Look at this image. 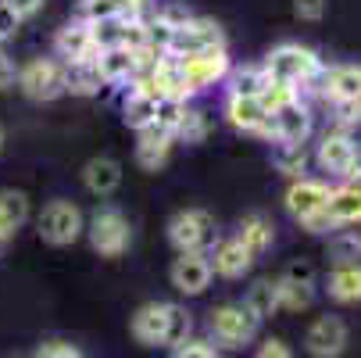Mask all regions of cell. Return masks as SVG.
Here are the masks:
<instances>
[{
	"mask_svg": "<svg viewBox=\"0 0 361 358\" xmlns=\"http://www.w3.org/2000/svg\"><path fill=\"white\" fill-rule=\"evenodd\" d=\"M269 72V79L286 83V86H304V83H319L322 76V58L315 54L312 47H300V43H279L276 50H269V58L262 65Z\"/></svg>",
	"mask_w": 361,
	"mask_h": 358,
	"instance_id": "6da1fadb",
	"label": "cell"
},
{
	"mask_svg": "<svg viewBox=\"0 0 361 358\" xmlns=\"http://www.w3.org/2000/svg\"><path fill=\"white\" fill-rule=\"evenodd\" d=\"M169 240L179 254H204L215 247V219L204 208H183L169 219Z\"/></svg>",
	"mask_w": 361,
	"mask_h": 358,
	"instance_id": "7a4b0ae2",
	"label": "cell"
},
{
	"mask_svg": "<svg viewBox=\"0 0 361 358\" xmlns=\"http://www.w3.org/2000/svg\"><path fill=\"white\" fill-rule=\"evenodd\" d=\"M257 326H262V319H257L243 301H229V304H219V309L212 312L208 319V330L219 344L226 347H243L257 337Z\"/></svg>",
	"mask_w": 361,
	"mask_h": 358,
	"instance_id": "3957f363",
	"label": "cell"
},
{
	"mask_svg": "<svg viewBox=\"0 0 361 358\" xmlns=\"http://www.w3.org/2000/svg\"><path fill=\"white\" fill-rule=\"evenodd\" d=\"M82 233L90 237L93 251L104 254V258H118V254L129 247V237H133L129 233V222H126V215L118 208H97L90 215V222H86Z\"/></svg>",
	"mask_w": 361,
	"mask_h": 358,
	"instance_id": "277c9868",
	"label": "cell"
},
{
	"mask_svg": "<svg viewBox=\"0 0 361 358\" xmlns=\"http://www.w3.org/2000/svg\"><path fill=\"white\" fill-rule=\"evenodd\" d=\"M36 226H39V237H43L47 244H54V247L75 244V240L82 237V229H86L79 204H72V201H50L47 208L39 212Z\"/></svg>",
	"mask_w": 361,
	"mask_h": 358,
	"instance_id": "5b68a950",
	"label": "cell"
},
{
	"mask_svg": "<svg viewBox=\"0 0 361 358\" xmlns=\"http://www.w3.org/2000/svg\"><path fill=\"white\" fill-rule=\"evenodd\" d=\"M319 165L329 176H343L347 183H361V158H357V143L350 140V133H326L319 143Z\"/></svg>",
	"mask_w": 361,
	"mask_h": 358,
	"instance_id": "8992f818",
	"label": "cell"
},
{
	"mask_svg": "<svg viewBox=\"0 0 361 358\" xmlns=\"http://www.w3.org/2000/svg\"><path fill=\"white\" fill-rule=\"evenodd\" d=\"M219 47H226V36H222L219 22H212V18H190L186 25H179L172 32L169 58H193V54L219 50Z\"/></svg>",
	"mask_w": 361,
	"mask_h": 358,
	"instance_id": "52a82bcc",
	"label": "cell"
},
{
	"mask_svg": "<svg viewBox=\"0 0 361 358\" xmlns=\"http://www.w3.org/2000/svg\"><path fill=\"white\" fill-rule=\"evenodd\" d=\"M18 90L32 100H54L65 93V65L54 58H32L18 68Z\"/></svg>",
	"mask_w": 361,
	"mask_h": 358,
	"instance_id": "ba28073f",
	"label": "cell"
},
{
	"mask_svg": "<svg viewBox=\"0 0 361 358\" xmlns=\"http://www.w3.org/2000/svg\"><path fill=\"white\" fill-rule=\"evenodd\" d=\"M176 61H179V68H183V76H186L193 93H200L204 86H212V83H219V79H226L233 72L226 47L204 50V54H193V58H176Z\"/></svg>",
	"mask_w": 361,
	"mask_h": 358,
	"instance_id": "9c48e42d",
	"label": "cell"
},
{
	"mask_svg": "<svg viewBox=\"0 0 361 358\" xmlns=\"http://www.w3.org/2000/svg\"><path fill=\"white\" fill-rule=\"evenodd\" d=\"M54 50H58V58L65 61V65H75V61H97V43H93V32H90V25L82 22V18H75V22H68V25H61L58 29V36H54Z\"/></svg>",
	"mask_w": 361,
	"mask_h": 358,
	"instance_id": "30bf717a",
	"label": "cell"
},
{
	"mask_svg": "<svg viewBox=\"0 0 361 358\" xmlns=\"http://www.w3.org/2000/svg\"><path fill=\"white\" fill-rule=\"evenodd\" d=\"M212 262H208V254H179V258L172 262V269H169V280H172V287L179 290V294H204L208 290V283H212Z\"/></svg>",
	"mask_w": 361,
	"mask_h": 358,
	"instance_id": "8fae6325",
	"label": "cell"
},
{
	"mask_svg": "<svg viewBox=\"0 0 361 358\" xmlns=\"http://www.w3.org/2000/svg\"><path fill=\"white\" fill-rule=\"evenodd\" d=\"M304 344L315 358H336L347 347V326L336 316H319L304 333Z\"/></svg>",
	"mask_w": 361,
	"mask_h": 358,
	"instance_id": "7c38bea8",
	"label": "cell"
},
{
	"mask_svg": "<svg viewBox=\"0 0 361 358\" xmlns=\"http://www.w3.org/2000/svg\"><path fill=\"white\" fill-rule=\"evenodd\" d=\"M326 204H329V186H326L322 179L300 176V179H293L290 190H286V212H290L297 222L307 219V215H315V212H322Z\"/></svg>",
	"mask_w": 361,
	"mask_h": 358,
	"instance_id": "4fadbf2b",
	"label": "cell"
},
{
	"mask_svg": "<svg viewBox=\"0 0 361 358\" xmlns=\"http://www.w3.org/2000/svg\"><path fill=\"white\" fill-rule=\"evenodd\" d=\"M307 133H312V115H307V108L300 105H286V108H279L272 119H269V140H276V143H293V147H300L304 140H307Z\"/></svg>",
	"mask_w": 361,
	"mask_h": 358,
	"instance_id": "5bb4252c",
	"label": "cell"
},
{
	"mask_svg": "<svg viewBox=\"0 0 361 358\" xmlns=\"http://www.w3.org/2000/svg\"><path fill=\"white\" fill-rule=\"evenodd\" d=\"M319 90H322V97L329 100V105H336V100H361V65L322 68Z\"/></svg>",
	"mask_w": 361,
	"mask_h": 358,
	"instance_id": "9a60e30c",
	"label": "cell"
},
{
	"mask_svg": "<svg viewBox=\"0 0 361 358\" xmlns=\"http://www.w3.org/2000/svg\"><path fill=\"white\" fill-rule=\"evenodd\" d=\"M226 119L236 126V129H243V133H257V136H269V112H265V105L257 97H236V93H229L226 97Z\"/></svg>",
	"mask_w": 361,
	"mask_h": 358,
	"instance_id": "2e32d148",
	"label": "cell"
},
{
	"mask_svg": "<svg viewBox=\"0 0 361 358\" xmlns=\"http://www.w3.org/2000/svg\"><path fill=\"white\" fill-rule=\"evenodd\" d=\"M208 262H212V273H215V276H222V280H240V276L250 269L254 258L247 254V247H243L236 237H229V240H219V244L212 247Z\"/></svg>",
	"mask_w": 361,
	"mask_h": 358,
	"instance_id": "e0dca14e",
	"label": "cell"
},
{
	"mask_svg": "<svg viewBox=\"0 0 361 358\" xmlns=\"http://www.w3.org/2000/svg\"><path fill=\"white\" fill-rule=\"evenodd\" d=\"M172 143H176V136L165 133V129H158V126L143 129V133H140V143H136V162H140L147 172H158V169L169 162V155H172Z\"/></svg>",
	"mask_w": 361,
	"mask_h": 358,
	"instance_id": "ac0fdd59",
	"label": "cell"
},
{
	"mask_svg": "<svg viewBox=\"0 0 361 358\" xmlns=\"http://www.w3.org/2000/svg\"><path fill=\"white\" fill-rule=\"evenodd\" d=\"M165 319H169V304L165 301H150L133 316V337L147 347H158L165 337Z\"/></svg>",
	"mask_w": 361,
	"mask_h": 358,
	"instance_id": "d6986e66",
	"label": "cell"
},
{
	"mask_svg": "<svg viewBox=\"0 0 361 358\" xmlns=\"http://www.w3.org/2000/svg\"><path fill=\"white\" fill-rule=\"evenodd\" d=\"M326 212L336 226H357L361 222V183H343V186L329 190Z\"/></svg>",
	"mask_w": 361,
	"mask_h": 358,
	"instance_id": "ffe728a7",
	"label": "cell"
},
{
	"mask_svg": "<svg viewBox=\"0 0 361 358\" xmlns=\"http://www.w3.org/2000/svg\"><path fill=\"white\" fill-rule=\"evenodd\" d=\"M97 72H100V83H126V79H136V58L129 47H108L97 54Z\"/></svg>",
	"mask_w": 361,
	"mask_h": 358,
	"instance_id": "44dd1931",
	"label": "cell"
},
{
	"mask_svg": "<svg viewBox=\"0 0 361 358\" xmlns=\"http://www.w3.org/2000/svg\"><path fill=\"white\" fill-rule=\"evenodd\" d=\"M82 183H86L90 193L108 197V193H115L118 183H122V165H118L115 158H90L86 169H82Z\"/></svg>",
	"mask_w": 361,
	"mask_h": 358,
	"instance_id": "7402d4cb",
	"label": "cell"
},
{
	"mask_svg": "<svg viewBox=\"0 0 361 358\" xmlns=\"http://www.w3.org/2000/svg\"><path fill=\"white\" fill-rule=\"evenodd\" d=\"M154 119H158V97H150L143 90H129V97L122 100V122L136 133L150 129Z\"/></svg>",
	"mask_w": 361,
	"mask_h": 358,
	"instance_id": "603a6c76",
	"label": "cell"
},
{
	"mask_svg": "<svg viewBox=\"0 0 361 358\" xmlns=\"http://www.w3.org/2000/svg\"><path fill=\"white\" fill-rule=\"evenodd\" d=\"M236 240L247 247L250 258H257V254H265V251L272 247L276 229H272V222H269L265 215H247V219L240 222V229H236Z\"/></svg>",
	"mask_w": 361,
	"mask_h": 358,
	"instance_id": "cb8c5ba5",
	"label": "cell"
},
{
	"mask_svg": "<svg viewBox=\"0 0 361 358\" xmlns=\"http://www.w3.org/2000/svg\"><path fill=\"white\" fill-rule=\"evenodd\" d=\"M326 290H329V297L340 301V304H354V301H361V265H357V262L336 265V269L329 273Z\"/></svg>",
	"mask_w": 361,
	"mask_h": 358,
	"instance_id": "d4e9b609",
	"label": "cell"
},
{
	"mask_svg": "<svg viewBox=\"0 0 361 358\" xmlns=\"http://www.w3.org/2000/svg\"><path fill=\"white\" fill-rule=\"evenodd\" d=\"M100 90V72L93 61H75L65 65V93H79V97H93Z\"/></svg>",
	"mask_w": 361,
	"mask_h": 358,
	"instance_id": "484cf974",
	"label": "cell"
},
{
	"mask_svg": "<svg viewBox=\"0 0 361 358\" xmlns=\"http://www.w3.org/2000/svg\"><path fill=\"white\" fill-rule=\"evenodd\" d=\"M243 304H247V309H250L257 319L276 316V312H279V287H276L272 280H257V283L247 290Z\"/></svg>",
	"mask_w": 361,
	"mask_h": 358,
	"instance_id": "4316f807",
	"label": "cell"
},
{
	"mask_svg": "<svg viewBox=\"0 0 361 358\" xmlns=\"http://www.w3.org/2000/svg\"><path fill=\"white\" fill-rule=\"evenodd\" d=\"M269 86V72L262 65H247L229 72V93L236 97H262V90Z\"/></svg>",
	"mask_w": 361,
	"mask_h": 358,
	"instance_id": "83f0119b",
	"label": "cell"
},
{
	"mask_svg": "<svg viewBox=\"0 0 361 358\" xmlns=\"http://www.w3.org/2000/svg\"><path fill=\"white\" fill-rule=\"evenodd\" d=\"M279 287V312H300L315 301V287L312 283H297V280H276Z\"/></svg>",
	"mask_w": 361,
	"mask_h": 358,
	"instance_id": "f1b7e54d",
	"label": "cell"
},
{
	"mask_svg": "<svg viewBox=\"0 0 361 358\" xmlns=\"http://www.w3.org/2000/svg\"><path fill=\"white\" fill-rule=\"evenodd\" d=\"M190 330H193V319L183 304H169V319H165V337H161V347H179L190 340Z\"/></svg>",
	"mask_w": 361,
	"mask_h": 358,
	"instance_id": "f546056e",
	"label": "cell"
},
{
	"mask_svg": "<svg viewBox=\"0 0 361 358\" xmlns=\"http://www.w3.org/2000/svg\"><path fill=\"white\" fill-rule=\"evenodd\" d=\"M272 162H276V169H279L283 176L300 179V172H304V165H307V150H304V143H300V147H293V143H276Z\"/></svg>",
	"mask_w": 361,
	"mask_h": 358,
	"instance_id": "4dcf8cb0",
	"label": "cell"
},
{
	"mask_svg": "<svg viewBox=\"0 0 361 358\" xmlns=\"http://www.w3.org/2000/svg\"><path fill=\"white\" fill-rule=\"evenodd\" d=\"M265 105V112L269 115H276L279 108H286V105H297L300 100V90L297 86H286V83H276V79H269V86L262 90V97H257Z\"/></svg>",
	"mask_w": 361,
	"mask_h": 358,
	"instance_id": "1f68e13d",
	"label": "cell"
},
{
	"mask_svg": "<svg viewBox=\"0 0 361 358\" xmlns=\"http://www.w3.org/2000/svg\"><path fill=\"white\" fill-rule=\"evenodd\" d=\"M329 254H333L336 265H347V262L361 258V237H357L354 229H343L340 237L329 240Z\"/></svg>",
	"mask_w": 361,
	"mask_h": 358,
	"instance_id": "d6a6232c",
	"label": "cell"
},
{
	"mask_svg": "<svg viewBox=\"0 0 361 358\" xmlns=\"http://www.w3.org/2000/svg\"><path fill=\"white\" fill-rule=\"evenodd\" d=\"M0 215H4L15 229L29 219V201H25V193H18V190H4L0 193Z\"/></svg>",
	"mask_w": 361,
	"mask_h": 358,
	"instance_id": "836d02e7",
	"label": "cell"
},
{
	"mask_svg": "<svg viewBox=\"0 0 361 358\" xmlns=\"http://www.w3.org/2000/svg\"><path fill=\"white\" fill-rule=\"evenodd\" d=\"M79 18L86 25H97V22H108V18H122L115 0H82L79 4Z\"/></svg>",
	"mask_w": 361,
	"mask_h": 358,
	"instance_id": "e575fe53",
	"label": "cell"
},
{
	"mask_svg": "<svg viewBox=\"0 0 361 358\" xmlns=\"http://www.w3.org/2000/svg\"><path fill=\"white\" fill-rule=\"evenodd\" d=\"M183 115H186V100H169V97H161V100H158V119H154V126L176 136Z\"/></svg>",
	"mask_w": 361,
	"mask_h": 358,
	"instance_id": "d590c367",
	"label": "cell"
},
{
	"mask_svg": "<svg viewBox=\"0 0 361 358\" xmlns=\"http://www.w3.org/2000/svg\"><path fill=\"white\" fill-rule=\"evenodd\" d=\"M204 136H208V119H204V112L186 108V115H183V122H179V129H176V140H183V143H200Z\"/></svg>",
	"mask_w": 361,
	"mask_h": 358,
	"instance_id": "8d00e7d4",
	"label": "cell"
},
{
	"mask_svg": "<svg viewBox=\"0 0 361 358\" xmlns=\"http://www.w3.org/2000/svg\"><path fill=\"white\" fill-rule=\"evenodd\" d=\"M333 126H336V133H350L354 126H361V100H336Z\"/></svg>",
	"mask_w": 361,
	"mask_h": 358,
	"instance_id": "74e56055",
	"label": "cell"
},
{
	"mask_svg": "<svg viewBox=\"0 0 361 358\" xmlns=\"http://www.w3.org/2000/svg\"><path fill=\"white\" fill-rule=\"evenodd\" d=\"M172 358H219L215 354V347L208 344V340H186V344H179V347H172Z\"/></svg>",
	"mask_w": 361,
	"mask_h": 358,
	"instance_id": "f35d334b",
	"label": "cell"
},
{
	"mask_svg": "<svg viewBox=\"0 0 361 358\" xmlns=\"http://www.w3.org/2000/svg\"><path fill=\"white\" fill-rule=\"evenodd\" d=\"M154 18H158V22H165L169 29H179V25H186L193 15H190L183 4H165V8H158V11H154Z\"/></svg>",
	"mask_w": 361,
	"mask_h": 358,
	"instance_id": "ab89813d",
	"label": "cell"
},
{
	"mask_svg": "<svg viewBox=\"0 0 361 358\" xmlns=\"http://www.w3.org/2000/svg\"><path fill=\"white\" fill-rule=\"evenodd\" d=\"M32 358H86L79 347H72V344H61V340H50V344H43V347H36V354Z\"/></svg>",
	"mask_w": 361,
	"mask_h": 358,
	"instance_id": "60d3db41",
	"label": "cell"
},
{
	"mask_svg": "<svg viewBox=\"0 0 361 358\" xmlns=\"http://www.w3.org/2000/svg\"><path fill=\"white\" fill-rule=\"evenodd\" d=\"M293 11L300 22H319L326 15V0H293Z\"/></svg>",
	"mask_w": 361,
	"mask_h": 358,
	"instance_id": "b9f144b4",
	"label": "cell"
},
{
	"mask_svg": "<svg viewBox=\"0 0 361 358\" xmlns=\"http://www.w3.org/2000/svg\"><path fill=\"white\" fill-rule=\"evenodd\" d=\"M257 358H293V351H290V344H286V340L269 337V340L257 344Z\"/></svg>",
	"mask_w": 361,
	"mask_h": 358,
	"instance_id": "7bdbcfd3",
	"label": "cell"
},
{
	"mask_svg": "<svg viewBox=\"0 0 361 358\" xmlns=\"http://www.w3.org/2000/svg\"><path fill=\"white\" fill-rule=\"evenodd\" d=\"M0 4H4L18 22H25V18H32V15L43 8V0H0Z\"/></svg>",
	"mask_w": 361,
	"mask_h": 358,
	"instance_id": "ee69618b",
	"label": "cell"
},
{
	"mask_svg": "<svg viewBox=\"0 0 361 358\" xmlns=\"http://www.w3.org/2000/svg\"><path fill=\"white\" fill-rule=\"evenodd\" d=\"M300 226L307 229V233H329V229H336V222L329 219V212L322 208V212H315V215H307V219H300Z\"/></svg>",
	"mask_w": 361,
	"mask_h": 358,
	"instance_id": "f6af8a7d",
	"label": "cell"
},
{
	"mask_svg": "<svg viewBox=\"0 0 361 358\" xmlns=\"http://www.w3.org/2000/svg\"><path fill=\"white\" fill-rule=\"evenodd\" d=\"M18 83V68H15V61L4 54V47H0V90H11Z\"/></svg>",
	"mask_w": 361,
	"mask_h": 358,
	"instance_id": "bcb514c9",
	"label": "cell"
},
{
	"mask_svg": "<svg viewBox=\"0 0 361 358\" xmlns=\"http://www.w3.org/2000/svg\"><path fill=\"white\" fill-rule=\"evenodd\" d=\"M15 29H18V18H15L4 4H0V47H4V43L15 36Z\"/></svg>",
	"mask_w": 361,
	"mask_h": 358,
	"instance_id": "7dc6e473",
	"label": "cell"
},
{
	"mask_svg": "<svg viewBox=\"0 0 361 358\" xmlns=\"http://www.w3.org/2000/svg\"><path fill=\"white\" fill-rule=\"evenodd\" d=\"M122 15H143L147 11V0H115Z\"/></svg>",
	"mask_w": 361,
	"mask_h": 358,
	"instance_id": "c3c4849f",
	"label": "cell"
},
{
	"mask_svg": "<svg viewBox=\"0 0 361 358\" xmlns=\"http://www.w3.org/2000/svg\"><path fill=\"white\" fill-rule=\"evenodd\" d=\"M286 280H297V283H312V265H290V269H286Z\"/></svg>",
	"mask_w": 361,
	"mask_h": 358,
	"instance_id": "681fc988",
	"label": "cell"
},
{
	"mask_svg": "<svg viewBox=\"0 0 361 358\" xmlns=\"http://www.w3.org/2000/svg\"><path fill=\"white\" fill-rule=\"evenodd\" d=\"M11 233H15V226H11V222H8L4 215H0V247L8 244V237H11Z\"/></svg>",
	"mask_w": 361,
	"mask_h": 358,
	"instance_id": "f907efd6",
	"label": "cell"
},
{
	"mask_svg": "<svg viewBox=\"0 0 361 358\" xmlns=\"http://www.w3.org/2000/svg\"><path fill=\"white\" fill-rule=\"evenodd\" d=\"M0 147H4V129H0Z\"/></svg>",
	"mask_w": 361,
	"mask_h": 358,
	"instance_id": "816d5d0a",
	"label": "cell"
}]
</instances>
